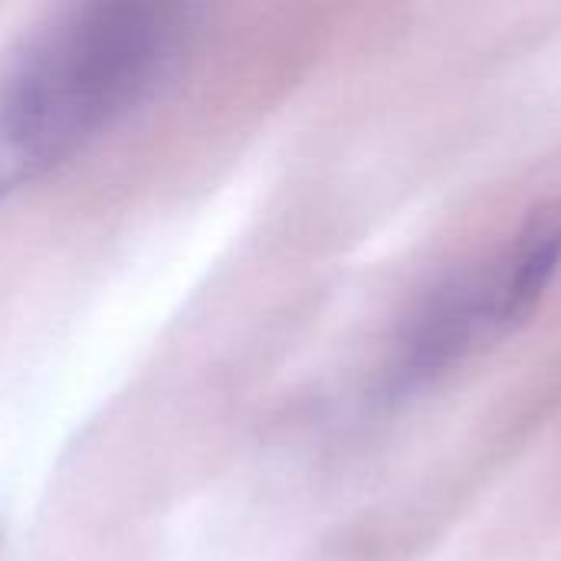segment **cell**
<instances>
[{
  "label": "cell",
  "instance_id": "1",
  "mask_svg": "<svg viewBox=\"0 0 561 561\" xmlns=\"http://www.w3.org/2000/svg\"><path fill=\"white\" fill-rule=\"evenodd\" d=\"M191 36L187 3L69 7L0 76V122L46 174L141 108L171 79Z\"/></svg>",
  "mask_w": 561,
  "mask_h": 561
},
{
  "label": "cell",
  "instance_id": "2",
  "mask_svg": "<svg viewBox=\"0 0 561 561\" xmlns=\"http://www.w3.org/2000/svg\"><path fill=\"white\" fill-rule=\"evenodd\" d=\"M561 273V204L533 220L486 260L440 279L408 316L388 365V394L408 398L480 345L516 329Z\"/></svg>",
  "mask_w": 561,
  "mask_h": 561
},
{
  "label": "cell",
  "instance_id": "3",
  "mask_svg": "<svg viewBox=\"0 0 561 561\" xmlns=\"http://www.w3.org/2000/svg\"><path fill=\"white\" fill-rule=\"evenodd\" d=\"M33 178H39V174L33 171L30 158L23 154V148L13 141V135L0 122V201H7L16 187H23Z\"/></svg>",
  "mask_w": 561,
  "mask_h": 561
}]
</instances>
